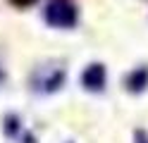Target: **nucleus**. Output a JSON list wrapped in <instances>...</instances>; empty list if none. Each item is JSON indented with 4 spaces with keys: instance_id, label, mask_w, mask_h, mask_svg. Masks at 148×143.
Listing matches in <instances>:
<instances>
[{
    "instance_id": "obj_5",
    "label": "nucleus",
    "mask_w": 148,
    "mask_h": 143,
    "mask_svg": "<svg viewBox=\"0 0 148 143\" xmlns=\"http://www.w3.org/2000/svg\"><path fill=\"white\" fill-rule=\"evenodd\" d=\"M141 143H146V141H141Z\"/></svg>"
},
{
    "instance_id": "obj_1",
    "label": "nucleus",
    "mask_w": 148,
    "mask_h": 143,
    "mask_svg": "<svg viewBox=\"0 0 148 143\" xmlns=\"http://www.w3.org/2000/svg\"><path fill=\"white\" fill-rule=\"evenodd\" d=\"M45 22L58 29H69L77 24V5L72 0H50L45 7Z\"/></svg>"
},
{
    "instance_id": "obj_4",
    "label": "nucleus",
    "mask_w": 148,
    "mask_h": 143,
    "mask_svg": "<svg viewBox=\"0 0 148 143\" xmlns=\"http://www.w3.org/2000/svg\"><path fill=\"white\" fill-rule=\"evenodd\" d=\"M14 5H31V3H36V0H12Z\"/></svg>"
},
{
    "instance_id": "obj_2",
    "label": "nucleus",
    "mask_w": 148,
    "mask_h": 143,
    "mask_svg": "<svg viewBox=\"0 0 148 143\" xmlns=\"http://www.w3.org/2000/svg\"><path fill=\"white\" fill-rule=\"evenodd\" d=\"M81 83L84 88L91 91V93H98L105 88V67L103 64H88V69L81 76Z\"/></svg>"
},
{
    "instance_id": "obj_3",
    "label": "nucleus",
    "mask_w": 148,
    "mask_h": 143,
    "mask_svg": "<svg viewBox=\"0 0 148 143\" xmlns=\"http://www.w3.org/2000/svg\"><path fill=\"white\" fill-rule=\"evenodd\" d=\"M146 86H148V69H146V67H138V69H134L132 74H129L127 88L132 93H141Z\"/></svg>"
}]
</instances>
